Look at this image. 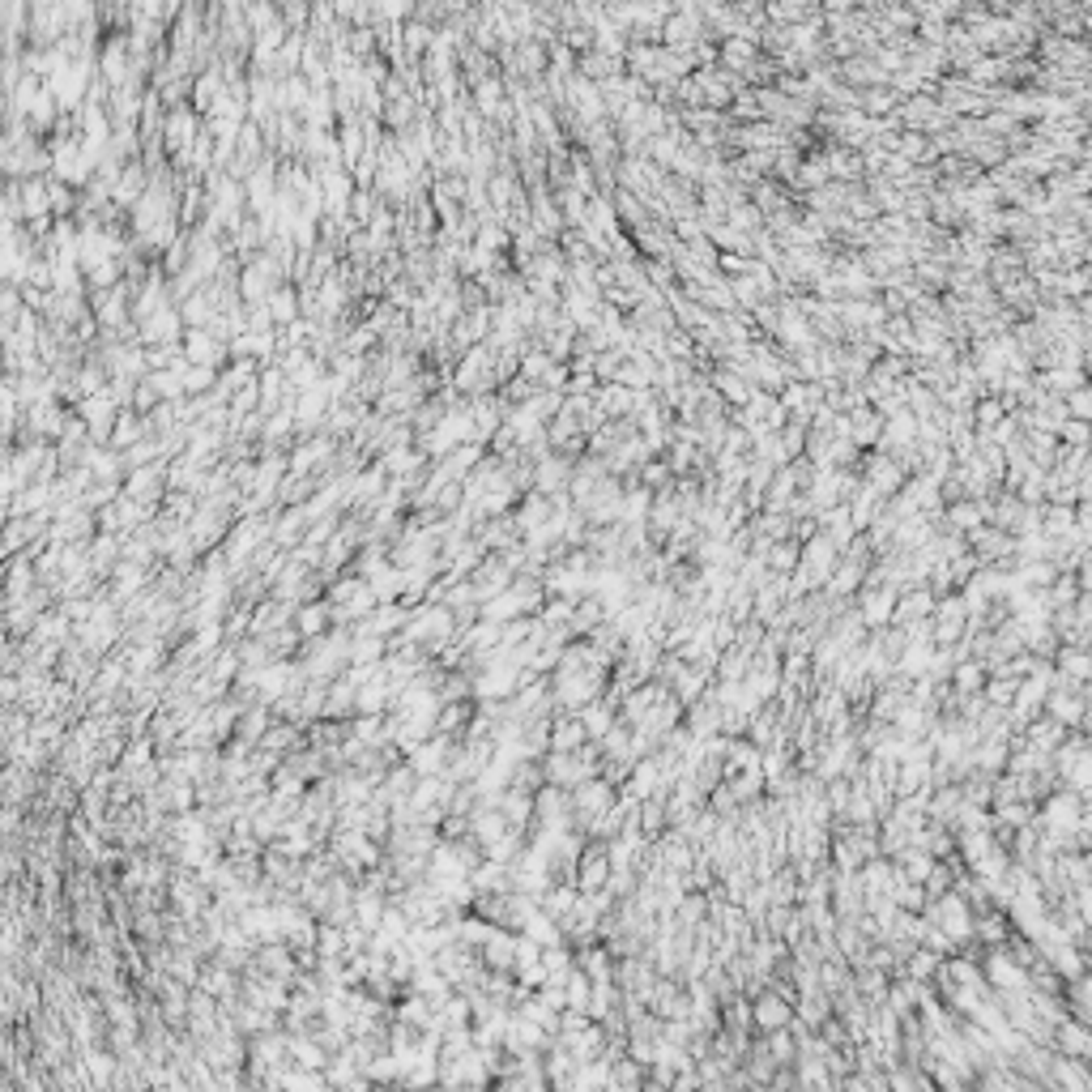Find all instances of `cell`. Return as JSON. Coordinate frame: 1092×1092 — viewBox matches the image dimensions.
Returning a JSON list of instances; mask_svg holds the SVG:
<instances>
[{
    "label": "cell",
    "instance_id": "1",
    "mask_svg": "<svg viewBox=\"0 0 1092 1092\" xmlns=\"http://www.w3.org/2000/svg\"><path fill=\"white\" fill-rule=\"evenodd\" d=\"M798 990L794 982H768V990H760L756 999H751V1028H760L768 1037V1032H781V1028H794L798 1025Z\"/></svg>",
    "mask_w": 1092,
    "mask_h": 1092
},
{
    "label": "cell",
    "instance_id": "2",
    "mask_svg": "<svg viewBox=\"0 0 1092 1092\" xmlns=\"http://www.w3.org/2000/svg\"><path fill=\"white\" fill-rule=\"evenodd\" d=\"M926 918H931L939 931H943L947 939H952L956 947H969L973 943V926H978V909L969 905L965 892H947V896L931 900V909H926Z\"/></svg>",
    "mask_w": 1092,
    "mask_h": 1092
},
{
    "label": "cell",
    "instance_id": "3",
    "mask_svg": "<svg viewBox=\"0 0 1092 1092\" xmlns=\"http://www.w3.org/2000/svg\"><path fill=\"white\" fill-rule=\"evenodd\" d=\"M1050 683L1054 678H1025L1012 700V709H1007V725H1012L1016 734H1025L1037 718H1046V700H1050Z\"/></svg>",
    "mask_w": 1092,
    "mask_h": 1092
},
{
    "label": "cell",
    "instance_id": "4",
    "mask_svg": "<svg viewBox=\"0 0 1092 1092\" xmlns=\"http://www.w3.org/2000/svg\"><path fill=\"white\" fill-rule=\"evenodd\" d=\"M1046 718H1054L1059 725H1067V730H1079L1088 718V700L1079 696V687H1071L1067 678L1054 675L1050 683V700H1046Z\"/></svg>",
    "mask_w": 1092,
    "mask_h": 1092
},
{
    "label": "cell",
    "instance_id": "5",
    "mask_svg": "<svg viewBox=\"0 0 1092 1092\" xmlns=\"http://www.w3.org/2000/svg\"><path fill=\"white\" fill-rule=\"evenodd\" d=\"M610 879H615V862H610V845L606 841H590L577 862V888L581 892H606Z\"/></svg>",
    "mask_w": 1092,
    "mask_h": 1092
},
{
    "label": "cell",
    "instance_id": "6",
    "mask_svg": "<svg viewBox=\"0 0 1092 1092\" xmlns=\"http://www.w3.org/2000/svg\"><path fill=\"white\" fill-rule=\"evenodd\" d=\"M862 474H866V487H871V491H879V496H884V500L900 496V491H905V483H909V469L900 465L896 457H888V453H875V457H866Z\"/></svg>",
    "mask_w": 1092,
    "mask_h": 1092
},
{
    "label": "cell",
    "instance_id": "7",
    "mask_svg": "<svg viewBox=\"0 0 1092 1092\" xmlns=\"http://www.w3.org/2000/svg\"><path fill=\"white\" fill-rule=\"evenodd\" d=\"M896 590H888V585H862V593H858V615H862V624L871 628V632H884V628H892V615H896Z\"/></svg>",
    "mask_w": 1092,
    "mask_h": 1092
},
{
    "label": "cell",
    "instance_id": "8",
    "mask_svg": "<svg viewBox=\"0 0 1092 1092\" xmlns=\"http://www.w3.org/2000/svg\"><path fill=\"white\" fill-rule=\"evenodd\" d=\"M453 751H457V738H427L418 751H410L406 764L418 772V777H449V764H453Z\"/></svg>",
    "mask_w": 1092,
    "mask_h": 1092
},
{
    "label": "cell",
    "instance_id": "9",
    "mask_svg": "<svg viewBox=\"0 0 1092 1092\" xmlns=\"http://www.w3.org/2000/svg\"><path fill=\"white\" fill-rule=\"evenodd\" d=\"M969 550L978 555L982 563H1016V538L994 530V525H982V530H973L969 538Z\"/></svg>",
    "mask_w": 1092,
    "mask_h": 1092
},
{
    "label": "cell",
    "instance_id": "10",
    "mask_svg": "<svg viewBox=\"0 0 1092 1092\" xmlns=\"http://www.w3.org/2000/svg\"><path fill=\"white\" fill-rule=\"evenodd\" d=\"M939 597L931 593V585H913V590H905L896 597V615H892V628H918L926 624V619L935 615Z\"/></svg>",
    "mask_w": 1092,
    "mask_h": 1092
},
{
    "label": "cell",
    "instance_id": "11",
    "mask_svg": "<svg viewBox=\"0 0 1092 1092\" xmlns=\"http://www.w3.org/2000/svg\"><path fill=\"white\" fill-rule=\"evenodd\" d=\"M590 743L593 738L581 725L577 713H559V718H550V751H559V756H577V751H585Z\"/></svg>",
    "mask_w": 1092,
    "mask_h": 1092
},
{
    "label": "cell",
    "instance_id": "12",
    "mask_svg": "<svg viewBox=\"0 0 1092 1092\" xmlns=\"http://www.w3.org/2000/svg\"><path fill=\"white\" fill-rule=\"evenodd\" d=\"M1054 675L1067 678L1071 687H1084L1092 678V653L1084 644H1063L1059 657H1054Z\"/></svg>",
    "mask_w": 1092,
    "mask_h": 1092
},
{
    "label": "cell",
    "instance_id": "13",
    "mask_svg": "<svg viewBox=\"0 0 1092 1092\" xmlns=\"http://www.w3.org/2000/svg\"><path fill=\"white\" fill-rule=\"evenodd\" d=\"M636 402H640V393L624 389V384H602V389H597V397H593V406L602 410L606 422L632 418V415H636Z\"/></svg>",
    "mask_w": 1092,
    "mask_h": 1092
},
{
    "label": "cell",
    "instance_id": "14",
    "mask_svg": "<svg viewBox=\"0 0 1092 1092\" xmlns=\"http://www.w3.org/2000/svg\"><path fill=\"white\" fill-rule=\"evenodd\" d=\"M496 807H500L503 824H508L512 832H530V828H534V794H525V790H503Z\"/></svg>",
    "mask_w": 1092,
    "mask_h": 1092
},
{
    "label": "cell",
    "instance_id": "15",
    "mask_svg": "<svg viewBox=\"0 0 1092 1092\" xmlns=\"http://www.w3.org/2000/svg\"><path fill=\"white\" fill-rule=\"evenodd\" d=\"M973 939H978V943H985L990 952H999V947L1012 943V918H1007L1003 909L978 913V926H973Z\"/></svg>",
    "mask_w": 1092,
    "mask_h": 1092
},
{
    "label": "cell",
    "instance_id": "16",
    "mask_svg": "<svg viewBox=\"0 0 1092 1092\" xmlns=\"http://www.w3.org/2000/svg\"><path fill=\"white\" fill-rule=\"evenodd\" d=\"M295 632L303 640H316V636H325V632H333V606L321 602V597H316V602H303L295 610Z\"/></svg>",
    "mask_w": 1092,
    "mask_h": 1092
},
{
    "label": "cell",
    "instance_id": "17",
    "mask_svg": "<svg viewBox=\"0 0 1092 1092\" xmlns=\"http://www.w3.org/2000/svg\"><path fill=\"white\" fill-rule=\"evenodd\" d=\"M858 879H862V892H866V900H875V896H892V888H896V862L892 858H871L858 871Z\"/></svg>",
    "mask_w": 1092,
    "mask_h": 1092
},
{
    "label": "cell",
    "instance_id": "18",
    "mask_svg": "<svg viewBox=\"0 0 1092 1092\" xmlns=\"http://www.w3.org/2000/svg\"><path fill=\"white\" fill-rule=\"evenodd\" d=\"M985 683H990V666H985L982 657H965V662H956V671H952L956 696H982Z\"/></svg>",
    "mask_w": 1092,
    "mask_h": 1092
},
{
    "label": "cell",
    "instance_id": "19",
    "mask_svg": "<svg viewBox=\"0 0 1092 1092\" xmlns=\"http://www.w3.org/2000/svg\"><path fill=\"white\" fill-rule=\"evenodd\" d=\"M269 316H274V325L278 328H286V325H295L299 316H303V295H299V286L295 282H286V286H278L274 295H269Z\"/></svg>",
    "mask_w": 1092,
    "mask_h": 1092
},
{
    "label": "cell",
    "instance_id": "20",
    "mask_svg": "<svg viewBox=\"0 0 1092 1092\" xmlns=\"http://www.w3.org/2000/svg\"><path fill=\"white\" fill-rule=\"evenodd\" d=\"M1067 734H1071V730H1067V725H1059L1054 718H1037V721H1032L1020 738H1025L1028 747H1037L1041 756H1054V751H1059V747L1067 743Z\"/></svg>",
    "mask_w": 1092,
    "mask_h": 1092
},
{
    "label": "cell",
    "instance_id": "21",
    "mask_svg": "<svg viewBox=\"0 0 1092 1092\" xmlns=\"http://www.w3.org/2000/svg\"><path fill=\"white\" fill-rule=\"evenodd\" d=\"M615 709H619V704H610V700L602 696V700L585 704V709L577 713V718H581V725H585V730H590V738H593V743H602V738H606V734H610V730H615V725H619Z\"/></svg>",
    "mask_w": 1092,
    "mask_h": 1092
},
{
    "label": "cell",
    "instance_id": "22",
    "mask_svg": "<svg viewBox=\"0 0 1092 1092\" xmlns=\"http://www.w3.org/2000/svg\"><path fill=\"white\" fill-rule=\"evenodd\" d=\"M1037 384L1054 397H1071L1075 389L1088 384V371L1084 368H1046V371H1037Z\"/></svg>",
    "mask_w": 1092,
    "mask_h": 1092
},
{
    "label": "cell",
    "instance_id": "23",
    "mask_svg": "<svg viewBox=\"0 0 1092 1092\" xmlns=\"http://www.w3.org/2000/svg\"><path fill=\"white\" fill-rule=\"evenodd\" d=\"M850 422H853V444H858V449H879V440H884V415H879L875 406L853 410Z\"/></svg>",
    "mask_w": 1092,
    "mask_h": 1092
},
{
    "label": "cell",
    "instance_id": "24",
    "mask_svg": "<svg viewBox=\"0 0 1092 1092\" xmlns=\"http://www.w3.org/2000/svg\"><path fill=\"white\" fill-rule=\"evenodd\" d=\"M892 862H896V879H900V884H922V888H926V879H931V871L939 866V858H931L926 850H905L900 858H892Z\"/></svg>",
    "mask_w": 1092,
    "mask_h": 1092
},
{
    "label": "cell",
    "instance_id": "25",
    "mask_svg": "<svg viewBox=\"0 0 1092 1092\" xmlns=\"http://www.w3.org/2000/svg\"><path fill=\"white\" fill-rule=\"evenodd\" d=\"M1041 534L1054 538V543H1059V538L1079 534V525H1075V508H1063V503H1046V508H1041Z\"/></svg>",
    "mask_w": 1092,
    "mask_h": 1092
},
{
    "label": "cell",
    "instance_id": "26",
    "mask_svg": "<svg viewBox=\"0 0 1092 1092\" xmlns=\"http://www.w3.org/2000/svg\"><path fill=\"white\" fill-rule=\"evenodd\" d=\"M764 559H768V572H772V577H794L798 563H803V543H794V538H785V543H772Z\"/></svg>",
    "mask_w": 1092,
    "mask_h": 1092
},
{
    "label": "cell",
    "instance_id": "27",
    "mask_svg": "<svg viewBox=\"0 0 1092 1092\" xmlns=\"http://www.w3.org/2000/svg\"><path fill=\"white\" fill-rule=\"evenodd\" d=\"M939 965H943V956H935L931 947H913V952H909V960H905V969H900V978H913V982H926V985H935V978H939Z\"/></svg>",
    "mask_w": 1092,
    "mask_h": 1092
},
{
    "label": "cell",
    "instance_id": "28",
    "mask_svg": "<svg viewBox=\"0 0 1092 1092\" xmlns=\"http://www.w3.org/2000/svg\"><path fill=\"white\" fill-rule=\"evenodd\" d=\"M577 900H581V888H577V884H555V888H550L546 896H543V909H546L555 922H568L572 909H577Z\"/></svg>",
    "mask_w": 1092,
    "mask_h": 1092
},
{
    "label": "cell",
    "instance_id": "29",
    "mask_svg": "<svg viewBox=\"0 0 1092 1092\" xmlns=\"http://www.w3.org/2000/svg\"><path fill=\"white\" fill-rule=\"evenodd\" d=\"M1063 572L1054 568L1050 559H1037V563H1016V581L1025 585V590H1050L1054 581H1059Z\"/></svg>",
    "mask_w": 1092,
    "mask_h": 1092
},
{
    "label": "cell",
    "instance_id": "30",
    "mask_svg": "<svg viewBox=\"0 0 1092 1092\" xmlns=\"http://www.w3.org/2000/svg\"><path fill=\"white\" fill-rule=\"evenodd\" d=\"M1016 691H1020V678H1007V675H990V683H985V704H990V709H999V713H1007L1012 709V700H1016Z\"/></svg>",
    "mask_w": 1092,
    "mask_h": 1092
},
{
    "label": "cell",
    "instance_id": "31",
    "mask_svg": "<svg viewBox=\"0 0 1092 1092\" xmlns=\"http://www.w3.org/2000/svg\"><path fill=\"white\" fill-rule=\"evenodd\" d=\"M563 990H568V1012L590 1016V999H593V978H590V973L572 969V978H568V985H563Z\"/></svg>",
    "mask_w": 1092,
    "mask_h": 1092
},
{
    "label": "cell",
    "instance_id": "32",
    "mask_svg": "<svg viewBox=\"0 0 1092 1092\" xmlns=\"http://www.w3.org/2000/svg\"><path fill=\"white\" fill-rule=\"evenodd\" d=\"M892 900H896L900 913H926L931 909V892H926L922 884H900V879H896V888H892Z\"/></svg>",
    "mask_w": 1092,
    "mask_h": 1092
},
{
    "label": "cell",
    "instance_id": "33",
    "mask_svg": "<svg viewBox=\"0 0 1092 1092\" xmlns=\"http://www.w3.org/2000/svg\"><path fill=\"white\" fill-rule=\"evenodd\" d=\"M896 154L905 162H913V167H922V162H935V146H931V137H926V133H900Z\"/></svg>",
    "mask_w": 1092,
    "mask_h": 1092
},
{
    "label": "cell",
    "instance_id": "34",
    "mask_svg": "<svg viewBox=\"0 0 1092 1092\" xmlns=\"http://www.w3.org/2000/svg\"><path fill=\"white\" fill-rule=\"evenodd\" d=\"M1059 444H1063V449H1088V453H1092V422H1084V418H1067L1063 431H1059Z\"/></svg>",
    "mask_w": 1092,
    "mask_h": 1092
},
{
    "label": "cell",
    "instance_id": "35",
    "mask_svg": "<svg viewBox=\"0 0 1092 1092\" xmlns=\"http://www.w3.org/2000/svg\"><path fill=\"white\" fill-rule=\"evenodd\" d=\"M1067 410H1071V418L1092 422V384H1084V389H1075L1071 397H1067Z\"/></svg>",
    "mask_w": 1092,
    "mask_h": 1092
},
{
    "label": "cell",
    "instance_id": "36",
    "mask_svg": "<svg viewBox=\"0 0 1092 1092\" xmlns=\"http://www.w3.org/2000/svg\"><path fill=\"white\" fill-rule=\"evenodd\" d=\"M86 1067H90L94 1084H108V1079H111V1059H108V1054H90Z\"/></svg>",
    "mask_w": 1092,
    "mask_h": 1092
},
{
    "label": "cell",
    "instance_id": "37",
    "mask_svg": "<svg viewBox=\"0 0 1092 1092\" xmlns=\"http://www.w3.org/2000/svg\"><path fill=\"white\" fill-rule=\"evenodd\" d=\"M371 1092H397V1088H393V1084H384V1088H371Z\"/></svg>",
    "mask_w": 1092,
    "mask_h": 1092
},
{
    "label": "cell",
    "instance_id": "38",
    "mask_svg": "<svg viewBox=\"0 0 1092 1092\" xmlns=\"http://www.w3.org/2000/svg\"><path fill=\"white\" fill-rule=\"evenodd\" d=\"M1088 653H1092V636H1088Z\"/></svg>",
    "mask_w": 1092,
    "mask_h": 1092
},
{
    "label": "cell",
    "instance_id": "39",
    "mask_svg": "<svg viewBox=\"0 0 1092 1092\" xmlns=\"http://www.w3.org/2000/svg\"><path fill=\"white\" fill-rule=\"evenodd\" d=\"M550 1092H555V1088H550Z\"/></svg>",
    "mask_w": 1092,
    "mask_h": 1092
}]
</instances>
